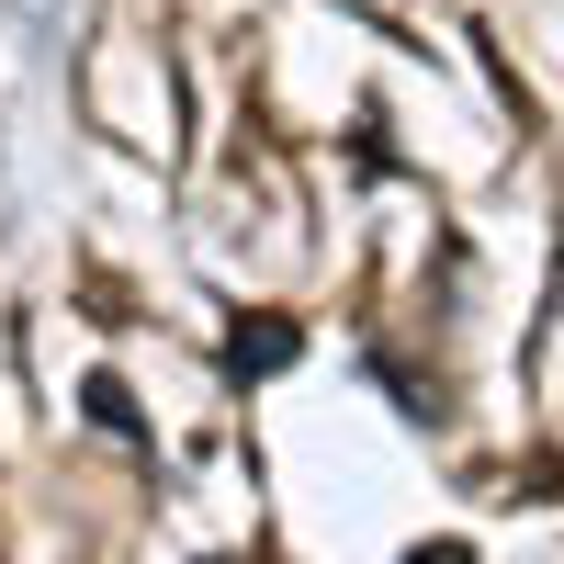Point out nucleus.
Returning <instances> with one entry per match:
<instances>
[{
	"label": "nucleus",
	"instance_id": "obj_1",
	"mask_svg": "<svg viewBox=\"0 0 564 564\" xmlns=\"http://www.w3.org/2000/svg\"><path fill=\"white\" fill-rule=\"evenodd\" d=\"M294 350H305V327H294V316H238V339H226V372L249 384V372H282Z\"/></svg>",
	"mask_w": 564,
	"mask_h": 564
},
{
	"label": "nucleus",
	"instance_id": "obj_2",
	"mask_svg": "<svg viewBox=\"0 0 564 564\" xmlns=\"http://www.w3.org/2000/svg\"><path fill=\"white\" fill-rule=\"evenodd\" d=\"M79 406H90V430H113V441H135V395L113 384V372H90V384H79Z\"/></svg>",
	"mask_w": 564,
	"mask_h": 564
},
{
	"label": "nucleus",
	"instance_id": "obj_3",
	"mask_svg": "<svg viewBox=\"0 0 564 564\" xmlns=\"http://www.w3.org/2000/svg\"><path fill=\"white\" fill-rule=\"evenodd\" d=\"M406 564H475V553H463V542H417Z\"/></svg>",
	"mask_w": 564,
	"mask_h": 564
}]
</instances>
